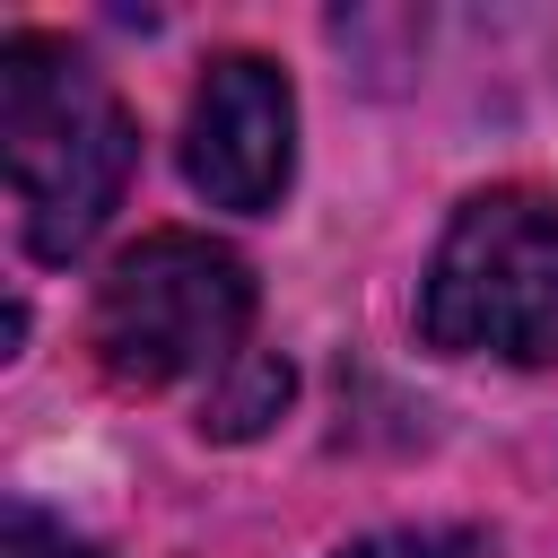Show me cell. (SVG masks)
Instances as JSON below:
<instances>
[{"instance_id":"obj_1","label":"cell","mask_w":558,"mask_h":558,"mask_svg":"<svg viewBox=\"0 0 558 558\" xmlns=\"http://www.w3.org/2000/svg\"><path fill=\"white\" fill-rule=\"evenodd\" d=\"M0 166H9L26 253L78 262L131 192L140 122L78 44L17 26L0 44Z\"/></svg>"},{"instance_id":"obj_2","label":"cell","mask_w":558,"mask_h":558,"mask_svg":"<svg viewBox=\"0 0 558 558\" xmlns=\"http://www.w3.org/2000/svg\"><path fill=\"white\" fill-rule=\"evenodd\" d=\"M253 331V270L218 235L157 227L122 244L87 305V349L122 392H166L192 375H227Z\"/></svg>"},{"instance_id":"obj_3","label":"cell","mask_w":558,"mask_h":558,"mask_svg":"<svg viewBox=\"0 0 558 558\" xmlns=\"http://www.w3.org/2000/svg\"><path fill=\"white\" fill-rule=\"evenodd\" d=\"M418 331L445 357L549 366L558 357V192L541 183L471 192L445 218L436 262L418 279Z\"/></svg>"},{"instance_id":"obj_4","label":"cell","mask_w":558,"mask_h":558,"mask_svg":"<svg viewBox=\"0 0 558 558\" xmlns=\"http://www.w3.org/2000/svg\"><path fill=\"white\" fill-rule=\"evenodd\" d=\"M296 174V87L270 52H218L183 105V183L209 209L262 218Z\"/></svg>"},{"instance_id":"obj_5","label":"cell","mask_w":558,"mask_h":558,"mask_svg":"<svg viewBox=\"0 0 558 558\" xmlns=\"http://www.w3.org/2000/svg\"><path fill=\"white\" fill-rule=\"evenodd\" d=\"M279 410H288V357H235L227 384L209 392L201 427H209V436H253V427H270Z\"/></svg>"},{"instance_id":"obj_6","label":"cell","mask_w":558,"mask_h":558,"mask_svg":"<svg viewBox=\"0 0 558 558\" xmlns=\"http://www.w3.org/2000/svg\"><path fill=\"white\" fill-rule=\"evenodd\" d=\"M0 558H96L70 523H52V514H35V506H9L0 514Z\"/></svg>"}]
</instances>
